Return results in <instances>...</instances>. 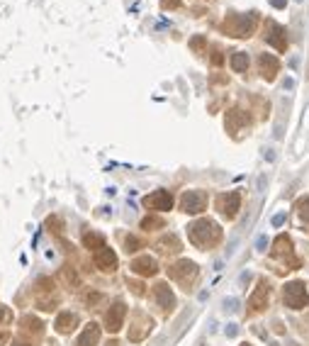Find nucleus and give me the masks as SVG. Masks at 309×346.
I'll return each instance as SVG.
<instances>
[{"instance_id":"3","label":"nucleus","mask_w":309,"mask_h":346,"mask_svg":"<svg viewBox=\"0 0 309 346\" xmlns=\"http://www.w3.org/2000/svg\"><path fill=\"white\" fill-rule=\"evenodd\" d=\"M168 276L173 278V281H178L180 286H185V290H188V283L197 276V266L193 263V261H178L175 266H170L168 268Z\"/></svg>"},{"instance_id":"9","label":"nucleus","mask_w":309,"mask_h":346,"mask_svg":"<svg viewBox=\"0 0 309 346\" xmlns=\"http://www.w3.org/2000/svg\"><path fill=\"white\" fill-rule=\"evenodd\" d=\"M124 315H127L124 302H114L112 307L107 310V315H105V327H107L110 332H119L122 324H124Z\"/></svg>"},{"instance_id":"22","label":"nucleus","mask_w":309,"mask_h":346,"mask_svg":"<svg viewBox=\"0 0 309 346\" xmlns=\"http://www.w3.org/2000/svg\"><path fill=\"white\" fill-rule=\"evenodd\" d=\"M124 246H127V251H139L141 246H144V241L137 239V236H127L124 239Z\"/></svg>"},{"instance_id":"19","label":"nucleus","mask_w":309,"mask_h":346,"mask_svg":"<svg viewBox=\"0 0 309 346\" xmlns=\"http://www.w3.org/2000/svg\"><path fill=\"white\" fill-rule=\"evenodd\" d=\"M231 68H234L236 73H244V71L249 68V57H246L244 52H236V54L231 57Z\"/></svg>"},{"instance_id":"11","label":"nucleus","mask_w":309,"mask_h":346,"mask_svg":"<svg viewBox=\"0 0 309 346\" xmlns=\"http://www.w3.org/2000/svg\"><path fill=\"white\" fill-rule=\"evenodd\" d=\"M95 266H98L100 271H114V268H117V256H114L112 249H107V246L98 249V251H95Z\"/></svg>"},{"instance_id":"21","label":"nucleus","mask_w":309,"mask_h":346,"mask_svg":"<svg viewBox=\"0 0 309 346\" xmlns=\"http://www.w3.org/2000/svg\"><path fill=\"white\" fill-rule=\"evenodd\" d=\"M292 254V246H290V239L287 236H278L275 239V256H290Z\"/></svg>"},{"instance_id":"33","label":"nucleus","mask_w":309,"mask_h":346,"mask_svg":"<svg viewBox=\"0 0 309 346\" xmlns=\"http://www.w3.org/2000/svg\"><path fill=\"white\" fill-rule=\"evenodd\" d=\"M163 7H178V0H163Z\"/></svg>"},{"instance_id":"7","label":"nucleus","mask_w":309,"mask_h":346,"mask_svg":"<svg viewBox=\"0 0 309 346\" xmlns=\"http://www.w3.org/2000/svg\"><path fill=\"white\" fill-rule=\"evenodd\" d=\"M239 207H241V195H239L236 190L219 195V212L224 215L226 220H234L236 212H239Z\"/></svg>"},{"instance_id":"20","label":"nucleus","mask_w":309,"mask_h":346,"mask_svg":"<svg viewBox=\"0 0 309 346\" xmlns=\"http://www.w3.org/2000/svg\"><path fill=\"white\" fill-rule=\"evenodd\" d=\"M83 244L88 249H93V251H98V249H103L105 246V239L100 236V234H93V231H88L83 236Z\"/></svg>"},{"instance_id":"24","label":"nucleus","mask_w":309,"mask_h":346,"mask_svg":"<svg viewBox=\"0 0 309 346\" xmlns=\"http://www.w3.org/2000/svg\"><path fill=\"white\" fill-rule=\"evenodd\" d=\"M141 227H144V230H151V227H163V220H161V217H146V220L141 222Z\"/></svg>"},{"instance_id":"18","label":"nucleus","mask_w":309,"mask_h":346,"mask_svg":"<svg viewBox=\"0 0 309 346\" xmlns=\"http://www.w3.org/2000/svg\"><path fill=\"white\" fill-rule=\"evenodd\" d=\"M151 327H154V322L149 317H144V322L137 324V329H129V339H132V342H141V339L151 332Z\"/></svg>"},{"instance_id":"31","label":"nucleus","mask_w":309,"mask_h":346,"mask_svg":"<svg viewBox=\"0 0 309 346\" xmlns=\"http://www.w3.org/2000/svg\"><path fill=\"white\" fill-rule=\"evenodd\" d=\"M270 5H273V7H285L287 0H270Z\"/></svg>"},{"instance_id":"26","label":"nucleus","mask_w":309,"mask_h":346,"mask_svg":"<svg viewBox=\"0 0 309 346\" xmlns=\"http://www.w3.org/2000/svg\"><path fill=\"white\" fill-rule=\"evenodd\" d=\"M224 307L229 312H236V310H239V302H236L234 297H229V300H224Z\"/></svg>"},{"instance_id":"14","label":"nucleus","mask_w":309,"mask_h":346,"mask_svg":"<svg viewBox=\"0 0 309 346\" xmlns=\"http://www.w3.org/2000/svg\"><path fill=\"white\" fill-rule=\"evenodd\" d=\"M265 305H268V286L265 283H258L256 292H253L251 300H249V307L251 310H263Z\"/></svg>"},{"instance_id":"2","label":"nucleus","mask_w":309,"mask_h":346,"mask_svg":"<svg viewBox=\"0 0 309 346\" xmlns=\"http://www.w3.org/2000/svg\"><path fill=\"white\" fill-rule=\"evenodd\" d=\"M282 297H285V305L292 307V310H302V307L307 305V300H309L307 288H305L302 281H292V283H287L285 290H282Z\"/></svg>"},{"instance_id":"29","label":"nucleus","mask_w":309,"mask_h":346,"mask_svg":"<svg viewBox=\"0 0 309 346\" xmlns=\"http://www.w3.org/2000/svg\"><path fill=\"white\" fill-rule=\"evenodd\" d=\"M256 246H258V251H265V246H268V239H265V236H258Z\"/></svg>"},{"instance_id":"16","label":"nucleus","mask_w":309,"mask_h":346,"mask_svg":"<svg viewBox=\"0 0 309 346\" xmlns=\"http://www.w3.org/2000/svg\"><path fill=\"white\" fill-rule=\"evenodd\" d=\"M98 339H100V327L90 322V324L83 329V334H81V339H78V344L76 346H95L98 344Z\"/></svg>"},{"instance_id":"32","label":"nucleus","mask_w":309,"mask_h":346,"mask_svg":"<svg viewBox=\"0 0 309 346\" xmlns=\"http://www.w3.org/2000/svg\"><path fill=\"white\" fill-rule=\"evenodd\" d=\"M132 290H134L137 295H141V292H144V286H141V283H132Z\"/></svg>"},{"instance_id":"1","label":"nucleus","mask_w":309,"mask_h":346,"mask_svg":"<svg viewBox=\"0 0 309 346\" xmlns=\"http://www.w3.org/2000/svg\"><path fill=\"white\" fill-rule=\"evenodd\" d=\"M188 236H190V241L195 246L209 249V246H214L222 239V230L214 222H209V220H197V222H193L188 227Z\"/></svg>"},{"instance_id":"37","label":"nucleus","mask_w":309,"mask_h":346,"mask_svg":"<svg viewBox=\"0 0 309 346\" xmlns=\"http://www.w3.org/2000/svg\"><path fill=\"white\" fill-rule=\"evenodd\" d=\"M241 346H251V344H241Z\"/></svg>"},{"instance_id":"4","label":"nucleus","mask_w":309,"mask_h":346,"mask_svg":"<svg viewBox=\"0 0 309 346\" xmlns=\"http://www.w3.org/2000/svg\"><path fill=\"white\" fill-rule=\"evenodd\" d=\"M180 207H183V212H188V215H197V212H202V210L207 207V195H205L202 190H188V193L180 198Z\"/></svg>"},{"instance_id":"23","label":"nucleus","mask_w":309,"mask_h":346,"mask_svg":"<svg viewBox=\"0 0 309 346\" xmlns=\"http://www.w3.org/2000/svg\"><path fill=\"white\" fill-rule=\"evenodd\" d=\"M63 278H66V283H68V286H73V288L81 283V281H78V276H76V271H73V268H68V266L63 268Z\"/></svg>"},{"instance_id":"35","label":"nucleus","mask_w":309,"mask_h":346,"mask_svg":"<svg viewBox=\"0 0 309 346\" xmlns=\"http://www.w3.org/2000/svg\"><path fill=\"white\" fill-rule=\"evenodd\" d=\"M5 342H7V334H5V332H0V344H5Z\"/></svg>"},{"instance_id":"25","label":"nucleus","mask_w":309,"mask_h":346,"mask_svg":"<svg viewBox=\"0 0 309 346\" xmlns=\"http://www.w3.org/2000/svg\"><path fill=\"white\" fill-rule=\"evenodd\" d=\"M300 215H302L305 222H309V200H305L302 205H300Z\"/></svg>"},{"instance_id":"13","label":"nucleus","mask_w":309,"mask_h":346,"mask_svg":"<svg viewBox=\"0 0 309 346\" xmlns=\"http://www.w3.org/2000/svg\"><path fill=\"white\" fill-rule=\"evenodd\" d=\"M260 71H263V78L273 81L275 73L280 71V61L275 57H270V54H263V57H260Z\"/></svg>"},{"instance_id":"17","label":"nucleus","mask_w":309,"mask_h":346,"mask_svg":"<svg viewBox=\"0 0 309 346\" xmlns=\"http://www.w3.org/2000/svg\"><path fill=\"white\" fill-rule=\"evenodd\" d=\"M158 249H161L163 254H178V251L183 249V244H180V239H178L175 234H168V236H163V239L158 241Z\"/></svg>"},{"instance_id":"6","label":"nucleus","mask_w":309,"mask_h":346,"mask_svg":"<svg viewBox=\"0 0 309 346\" xmlns=\"http://www.w3.org/2000/svg\"><path fill=\"white\" fill-rule=\"evenodd\" d=\"M263 37H265V42H268V44H273L278 52H285V49H287V37H285V29H282L278 22H273V20H270V22L265 25V34H263Z\"/></svg>"},{"instance_id":"27","label":"nucleus","mask_w":309,"mask_h":346,"mask_svg":"<svg viewBox=\"0 0 309 346\" xmlns=\"http://www.w3.org/2000/svg\"><path fill=\"white\" fill-rule=\"evenodd\" d=\"M10 319H12V312H10L7 307H0V324H2V322H10Z\"/></svg>"},{"instance_id":"28","label":"nucleus","mask_w":309,"mask_h":346,"mask_svg":"<svg viewBox=\"0 0 309 346\" xmlns=\"http://www.w3.org/2000/svg\"><path fill=\"white\" fill-rule=\"evenodd\" d=\"M98 300H100V292H90V295H85V302H88V305H95Z\"/></svg>"},{"instance_id":"8","label":"nucleus","mask_w":309,"mask_h":346,"mask_svg":"<svg viewBox=\"0 0 309 346\" xmlns=\"http://www.w3.org/2000/svg\"><path fill=\"white\" fill-rule=\"evenodd\" d=\"M144 205H146L149 210L166 212V210H170V205H173V198H170L168 190H156V193H151V195L144 198Z\"/></svg>"},{"instance_id":"34","label":"nucleus","mask_w":309,"mask_h":346,"mask_svg":"<svg viewBox=\"0 0 309 346\" xmlns=\"http://www.w3.org/2000/svg\"><path fill=\"white\" fill-rule=\"evenodd\" d=\"M226 334H229V337H234V334H236V324H229V329H226Z\"/></svg>"},{"instance_id":"36","label":"nucleus","mask_w":309,"mask_h":346,"mask_svg":"<svg viewBox=\"0 0 309 346\" xmlns=\"http://www.w3.org/2000/svg\"><path fill=\"white\" fill-rule=\"evenodd\" d=\"M107 346H117V342H110V344H107Z\"/></svg>"},{"instance_id":"30","label":"nucleus","mask_w":309,"mask_h":346,"mask_svg":"<svg viewBox=\"0 0 309 346\" xmlns=\"http://www.w3.org/2000/svg\"><path fill=\"white\" fill-rule=\"evenodd\" d=\"M282 222H285V215H282V212H280V215H275V217H273V227H280Z\"/></svg>"},{"instance_id":"15","label":"nucleus","mask_w":309,"mask_h":346,"mask_svg":"<svg viewBox=\"0 0 309 346\" xmlns=\"http://www.w3.org/2000/svg\"><path fill=\"white\" fill-rule=\"evenodd\" d=\"M76 324H78V317H76L73 312H61V315L56 317V332L68 334V332L76 329Z\"/></svg>"},{"instance_id":"12","label":"nucleus","mask_w":309,"mask_h":346,"mask_svg":"<svg viewBox=\"0 0 309 346\" xmlns=\"http://www.w3.org/2000/svg\"><path fill=\"white\" fill-rule=\"evenodd\" d=\"M132 271L139 273V276H156L158 273V263L151 256H139V259L132 261Z\"/></svg>"},{"instance_id":"10","label":"nucleus","mask_w":309,"mask_h":346,"mask_svg":"<svg viewBox=\"0 0 309 346\" xmlns=\"http://www.w3.org/2000/svg\"><path fill=\"white\" fill-rule=\"evenodd\" d=\"M154 297H156V302H158L161 310H173V307H175V295H173V290L168 288V283L154 286Z\"/></svg>"},{"instance_id":"5","label":"nucleus","mask_w":309,"mask_h":346,"mask_svg":"<svg viewBox=\"0 0 309 346\" xmlns=\"http://www.w3.org/2000/svg\"><path fill=\"white\" fill-rule=\"evenodd\" d=\"M224 29H229V34L234 37H249V32L253 29V17H246V15L229 17L224 22Z\"/></svg>"}]
</instances>
